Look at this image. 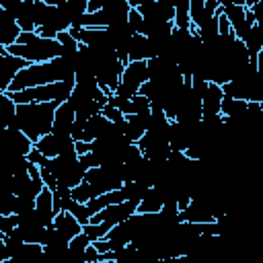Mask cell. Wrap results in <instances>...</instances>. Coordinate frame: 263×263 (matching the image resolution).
I'll return each instance as SVG.
<instances>
[{
  "instance_id": "obj_1",
  "label": "cell",
  "mask_w": 263,
  "mask_h": 263,
  "mask_svg": "<svg viewBox=\"0 0 263 263\" xmlns=\"http://www.w3.org/2000/svg\"><path fill=\"white\" fill-rule=\"evenodd\" d=\"M62 80H74V68L68 58H55L51 62L43 64H29L25 66L10 82L6 92H18L51 82H62Z\"/></svg>"
},
{
  "instance_id": "obj_2",
  "label": "cell",
  "mask_w": 263,
  "mask_h": 263,
  "mask_svg": "<svg viewBox=\"0 0 263 263\" xmlns=\"http://www.w3.org/2000/svg\"><path fill=\"white\" fill-rule=\"evenodd\" d=\"M58 103H31V105H16L14 119L10 123V129L23 132L33 144L47 136L53 127V115H55Z\"/></svg>"
},
{
  "instance_id": "obj_3",
  "label": "cell",
  "mask_w": 263,
  "mask_h": 263,
  "mask_svg": "<svg viewBox=\"0 0 263 263\" xmlns=\"http://www.w3.org/2000/svg\"><path fill=\"white\" fill-rule=\"evenodd\" d=\"M6 53L25 60L27 64H43L62 58L64 49L55 39H41L37 33H21L16 43L6 47Z\"/></svg>"
},
{
  "instance_id": "obj_4",
  "label": "cell",
  "mask_w": 263,
  "mask_h": 263,
  "mask_svg": "<svg viewBox=\"0 0 263 263\" xmlns=\"http://www.w3.org/2000/svg\"><path fill=\"white\" fill-rule=\"evenodd\" d=\"M74 88V80H62V82H51L18 92H6L14 105H31V103H64L70 99V92Z\"/></svg>"
},
{
  "instance_id": "obj_5",
  "label": "cell",
  "mask_w": 263,
  "mask_h": 263,
  "mask_svg": "<svg viewBox=\"0 0 263 263\" xmlns=\"http://www.w3.org/2000/svg\"><path fill=\"white\" fill-rule=\"evenodd\" d=\"M148 80V72H146V62H129L119 78V84L115 88L113 95L121 97V99H132L134 95H138L140 86Z\"/></svg>"
},
{
  "instance_id": "obj_6",
  "label": "cell",
  "mask_w": 263,
  "mask_h": 263,
  "mask_svg": "<svg viewBox=\"0 0 263 263\" xmlns=\"http://www.w3.org/2000/svg\"><path fill=\"white\" fill-rule=\"evenodd\" d=\"M136 205H138V201H136V199H127V201H121V203L109 205V208L101 210L99 214L90 216L88 224H99V222H107V224H109V226L113 228L115 224H121V222H125L127 218H132V216L136 214Z\"/></svg>"
},
{
  "instance_id": "obj_7",
  "label": "cell",
  "mask_w": 263,
  "mask_h": 263,
  "mask_svg": "<svg viewBox=\"0 0 263 263\" xmlns=\"http://www.w3.org/2000/svg\"><path fill=\"white\" fill-rule=\"evenodd\" d=\"M45 158H55L60 154H68V152H74V142L70 136H58V134H47L43 138H39L35 144H33Z\"/></svg>"
},
{
  "instance_id": "obj_8",
  "label": "cell",
  "mask_w": 263,
  "mask_h": 263,
  "mask_svg": "<svg viewBox=\"0 0 263 263\" xmlns=\"http://www.w3.org/2000/svg\"><path fill=\"white\" fill-rule=\"evenodd\" d=\"M25 66H29L25 60H18V58L8 55V53H6V55H0V92H6V90H8L12 78H14Z\"/></svg>"
},
{
  "instance_id": "obj_9",
  "label": "cell",
  "mask_w": 263,
  "mask_h": 263,
  "mask_svg": "<svg viewBox=\"0 0 263 263\" xmlns=\"http://www.w3.org/2000/svg\"><path fill=\"white\" fill-rule=\"evenodd\" d=\"M74 121H76V113H74L72 105H70L68 101L60 103V105L55 107L51 134H58V136H70V127H72Z\"/></svg>"
},
{
  "instance_id": "obj_10",
  "label": "cell",
  "mask_w": 263,
  "mask_h": 263,
  "mask_svg": "<svg viewBox=\"0 0 263 263\" xmlns=\"http://www.w3.org/2000/svg\"><path fill=\"white\" fill-rule=\"evenodd\" d=\"M51 228H53L66 242H68L70 238H74L76 234L82 232V226L78 224V220H76L72 214H68V212L55 214V216H53V222H51Z\"/></svg>"
},
{
  "instance_id": "obj_11",
  "label": "cell",
  "mask_w": 263,
  "mask_h": 263,
  "mask_svg": "<svg viewBox=\"0 0 263 263\" xmlns=\"http://www.w3.org/2000/svg\"><path fill=\"white\" fill-rule=\"evenodd\" d=\"M35 214H37V218L41 220V224L47 228V226H51V222H53V193L47 189V187H43L41 191H39V195L35 197Z\"/></svg>"
},
{
  "instance_id": "obj_12",
  "label": "cell",
  "mask_w": 263,
  "mask_h": 263,
  "mask_svg": "<svg viewBox=\"0 0 263 263\" xmlns=\"http://www.w3.org/2000/svg\"><path fill=\"white\" fill-rule=\"evenodd\" d=\"M164 205V199H162V193L156 189V187H150L146 191V195L138 201L136 205V214H158Z\"/></svg>"
},
{
  "instance_id": "obj_13",
  "label": "cell",
  "mask_w": 263,
  "mask_h": 263,
  "mask_svg": "<svg viewBox=\"0 0 263 263\" xmlns=\"http://www.w3.org/2000/svg\"><path fill=\"white\" fill-rule=\"evenodd\" d=\"M14 111H16L14 101L6 92H0V129L10 127V123L14 119Z\"/></svg>"
},
{
  "instance_id": "obj_14",
  "label": "cell",
  "mask_w": 263,
  "mask_h": 263,
  "mask_svg": "<svg viewBox=\"0 0 263 263\" xmlns=\"http://www.w3.org/2000/svg\"><path fill=\"white\" fill-rule=\"evenodd\" d=\"M53 10H55V6L47 4L45 0H33V10H31V18H33L35 27L39 29L41 25H45V23L49 21V16L53 14Z\"/></svg>"
},
{
  "instance_id": "obj_15",
  "label": "cell",
  "mask_w": 263,
  "mask_h": 263,
  "mask_svg": "<svg viewBox=\"0 0 263 263\" xmlns=\"http://www.w3.org/2000/svg\"><path fill=\"white\" fill-rule=\"evenodd\" d=\"M173 27L179 31H189L191 23H189V2L181 0L175 4V16H173Z\"/></svg>"
},
{
  "instance_id": "obj_16",
  "label": "cell",
  "mask_w": 263,
  "mask_h": 263,
  "mask_svg": "<svg viewBox=\"0 0 263 263\" xmlns=\"http://www.w3.org/2000/svg\"><path fill=\"white\" fill-rule=\"evenodd\" d=\"M18 35H21V29H18L16 21L0 25V47L6 49V47H10V45H14L16 39H18Z\"/></svg>"
},
{
  "instance_id": "obj_17",
  "label": "cell",
  "mask_w": 263,
  "mask_h": 263,
  "mask_svg": "<svg viewBox=\"0 0 263 263\" xmlns=\"http://www.w3.org/2000/svg\"><path fill=\"white\" fill-rule=\"evenodd\" d=\"M208 18L210 16L203 10V0H191L189 2V23H191V27L197 31Z\"/></svg>"
},
{
  "instance_id": "obj_18",
  "label": "cell",
  "mask_w": 263,
  "mask_h": 263,
  "mask_svg": "<svg viewBox=\"0 0 263 263\" xmlns=\"http://www.w3.org/2000/svg\"><path fill=\"white\" fill-rule=\"evenodd\" d=\"M113 263H138V251L132 245H125L113 251Z\"/></svg>"
},
{
  "instance_id": "obj_19",
  "label": "cell",
  "mask_w": 263,
  "mask_h": 263,
  "mask_svg": "<svg viewBox=\"0 0 263 263\" xmlns=\"http://www.w3.org/2000/svg\"><path fill=\"white\" fill-rule=\"evenodd\" d=\"M55 41L62 45V49H64V55L76 53V51H78V47H80V43H78V41H74V37H72L68 31H62V33H58V35H55Z\"/></svg>"
},
{
  "instance_id": "obj_20",
  "label": "cell",
  "mask_w": 263,
  "mask_h": 263,
  "mask_svg": "<svg viewBox=\"0 0 263 263\" xmlns=\"http://www.w3.org/2000/svg\"><path fill=\"white\" fill-rule=\"evenodd\" d=\"M14 193L0 191V216H12L14 214Z\"/></svg>"
},
{
  "instance_id": "obj_21",
  "label": "cell",
  "mask_w": 263,
  "mask_h": 263,
  "mask_svg": "<svg viewBox=\"0 0 263 263\" xmlns=\"http://www.w3.org/2000/svg\"><path fill=\"white\" fill-rule=\"evenodd\" d=\"M18 226V216H0V238L8 236Z\"/></svg>"
},
{
  "instance_id": "obj_22",
  "label": "cell",
  "mask_w": 263,
  "mask_h": 263,
  "mask_svg": "<svg viewBox=\"0 0 263 263\" xmlns=\"http://www.w3.org/2000/svg\"><path fill=\"white\" fill-rule=\"evenodd\" d=\"M25 158H27V162H31V164H35V166H39V168L47 166V160H49V158H45V156H43L35 146L31 148V152H29Z\"/></svg>"
},
{
  "instance_id": "obj_23",
  "label": "cell",
  "mask_w": 263,
  "mask_h": 263,
  "mask_svg": "<svg viewBox=\"0 0 263 263\" xmlns=\"http://www.w3.org/2000/svg\"><path fill=\"white\" fill-rule=\"evenodd\" d=\"M16 25H18L21 33H35V31H37V27H35L33 18H31V16H27V14L18 16V18H16Z\"/></svg>"
},
{
  "instance_id": "obj_24",
  "label": "cell",
  "mask_w": 263,
  "mask_h": 263,
  "mask_svg": "<svg viewBox=\"0 0 263 263\" xmlns=\"http://www.w3.org/2000/svg\"><path fill=\"white\" fill-rule=\"evenodd\" d=\"M82 263H101V255H99V251L92 247V242L84 249V253H82Z\"/></svg>"
},
{
  "instance_id": "obj_25",
  "label": "cell",
  "mask_w": 263,
  "mask_h": 263,
  "mask_svg": "<svg viewBox=\"0 0 263 263\" xmlns=\"http://www.w3.org/2000/svg\"><path fill=\"white\" fill-rule=\"evenodd\" d=\"M105 6L103 0H86V14H95Z\"/></svg>"
},
{
  "instance_id": "obj_26",
  "label": "cell",
  "mask_w": 263,
  "mask_h": 263,
  "mask_svg": "<svg viewBox=\"0 0 263 263\" xmlns=\"http://www.w3.org/2000/svg\"><path fill=\"white\" fill-rule=\"evenodd\" d=\"M2 10H4V8H2V4H0V14H2Z\"/></svg>"
}]
</instances>
